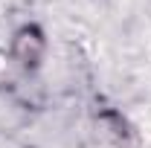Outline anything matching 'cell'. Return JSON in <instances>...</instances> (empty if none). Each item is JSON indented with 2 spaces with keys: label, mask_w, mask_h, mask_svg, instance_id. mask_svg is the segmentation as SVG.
<instances>
[{
  "label": "cell",
  "mask_w": 151,
  "mask_h": 148,
  "mask_svg": "<svg viewBox=\"0 0 151 148\" xmlns=\"http://www.w3.org/2000/svg\"><path fill=\"white\" fill-rule=\"evenodd\" d=\"M12 55L26 70H35L38 67V61L44 55V35H41L38 26H23L18 35H15V41H12Z\"/></svg>",
  "instance_id": "1"
}]
</instances>
